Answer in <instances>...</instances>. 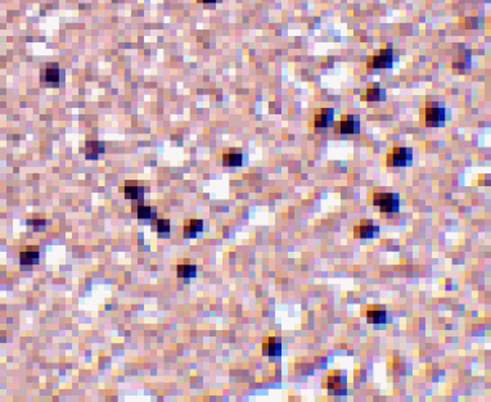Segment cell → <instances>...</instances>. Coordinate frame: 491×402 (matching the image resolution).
<instances>
[{"label": "cell", "instance_id": "cell-1", "mask_svg": "<svg viewBox=\"0 0 491 402\" xmlns=\"http://www.w3.org/2000/svg\"><path fill=\"white\" fill-rule=\"evenodd\" d=\"M445 108L437 102H426L421 108V122L427 127H438L445 123Z\"/></svg>", "mask_w": 491, "mask_h": 402}, {"label": "cell", "instance_id": "cell-2", "mask_svg": "<svg viewBox=\"0 0 491 402\" xmlns=\"http://www.w3.org/2000/svg\"><path fill=\"white\" fill-rule=\"evenodd\" d=\"M373 204L378 207L382 213H396L400 198L396 193H376L373 194Z\"/></svg>", "mask_w": 491, "mask_h": 402}, {"label": "cell", "instance_id": "cell-3", "mask_svg": "<svg viewBox=\"0 0 491 402\" xmlns=\"http://www.w3.org/2000/svg\"><path fill=\"white\" fill-rule=\"evenodd\" d=\"M413 159V150L410 148L395 147L387 153V166L390 167H403L411 164Z\"/></svg>", "mask_w": 491, "mask_h": 402}, {"label": "cell", "instance_id": "cell-4", "mask_svg": "<svg viewBox=\"0 0 491 402\" xmlns=\"http://www.w3.org/2000/svg\"><path fill=\"white\" fill-rule=\"evenodd\" d=\"M59 65L57 62H49L40 70V83L45 88H58L59 86Z\"/></svg>", "mask_w": 491, "mask_h": 402}, {"label": "cell", "instance_id": "cell-5", "mask_svg": "<svg viewBox=\"0 0 491 402\" xmlns=\"http://www.w3.org/2000/svg\"><path fill=\"white\" fill-rule=\"evenodd\" d=\"M394 62V51L391 48H386L379 50L378 53L369 57L366 61L368 68L378 70V68H390Z\"/></svg>", "mask_w": 491, "mask_h": 402}, {"label": "cell", "instance_id": "cell-6", "mask_svg": "<svg viewBox=\"0 0 491 402\" xmlns=\"http://www.w3.org/2000/svg\"><path fill=\"white\" fill-rule=\"evenodd\" d=\"M360 130V122L354 116H346L339 122L334 123L336 134H356Z\"/></svg>", "mask_w": 491, "mask_h": 402}, {"label": "cell", "instance_id": "cell-7", "mask_svg": "<svg viewBox=\"0 0 491 402\" xmlns=\"http://www.w3.org/2000/svg\"><path fill=\"white\" fill-rule=\"evenodd\" d=\"M334 121V112L332 108H322V110L316 111L314 115V120H312V125L316 129H327V127L332 126Z\"/></svg>", "mask_w": 491, "mask_h": 402}, {"label": "cell", "instance_id": "cell-8", "mask_svg": "<svg viewBox=\"0 0 491 402\" xmlns=\"http://www.w3.org/2000/svg\"><path fill=\"white\" fill-rule=\"evenodd\" d=\"M377 234H378V226H376L369 220H363L360 224L354 226V236H355V238H374Z\"/></svg>", "mask_w": 491, "mask_h": 402}, {"label": "cell", "instance_id": "cell-9", "mask_svg": "<svg viewBox=\"0 0 491 402\" xmlns=\"http://www.w3.org/2000/svg\"><path fill=\"white\" fill-rule=\"evenodd\" d=\"M282 354V343L278 338L269 337L265 338L262 342V355L269 357L280 356Z\"/></svg>", "mask_w": 491, "mask_h": 402}, {"label": "cell", "instance_id": "cell-10", "mask_svg": "<svg viewBox=\"0 0 491 402\" xmlns=\"http://www.w3.org/2000/svg\"><path fill=\"white\" fill-rule=\"evenodd\" d=\"M39 257H40V253H39L38 247H27L26 251H22V252L19 253V263L29 266L38 265Z\"/></svg>", "mask_w": 491, "mask_h": 402}, {"label": "cell", "instance_id": "cell-11", "mask_svg": "<svg viewBox=\"0 0 491 402\" xmlns=\"http://www.w3.org/2000/svg\"><path fill=\"white\" fill-rule=\"evenodd\" d=\"M243 154L238 149H228L223 154V165L225 167H237L242 166Z\"/></svg>", "mask_w": 491, "mask_h": 402}, {"label": "cell", "instance_id": "cell-12", "mask_svg": "<svg viewBox=\"0 0 491 402\" xmlns=\"http://www.w3.org/2000/svg\"><path fill=\"white\" fill-rule=\"evenodd\" d=\"M366 319L371 324H386L387 323V314L384 310H381L378 306H369L366 311Z\"/></svg>", "mask_w": 491, "mask_h": 402}, {"label": "cell", "instance_id": "cell-13", "mask_svg": "<svg viewBox=\"0 0 491 402\" xmlns=\"http://www.w3.org/2000/svg\"><path fill=\"white\" fill-rule=\"evenodd\" d=\"M104 153V143L102 142H86L85 144V156L88 159H98L99 154Z\"/></svg>", "mask_w": 491, "mask_h": 402}, {"label": "cell", "instance_id": "cell-14", "mask_svg": "<svg viewBox=\"0 0 491 402\" xmlns=\"http://www.w3.org/2000/svg\"><path fill=\"white\" fill-rule=\"evenodd\" d=\"M152 230H156L158 238H168L170 236V221L166 219H153Z\"/></svg>", "mask_w": 491, "mask_h": 402}, {"label": "cell", "instance_id": "cell-15", "mask_svg": "<svg viewBox=\"0 0 491 402\" xmlns=\"http://www.w3.org/2000/svg\"><path fill=\"white\" fill-rule=\"evenodd\" d=\"M203 230L202 220H188L184 223L185 238H195Z\"/></svg>", "mask_w": 491, "mask_h": 402}, {"label": "cell", "instance_id": "cell-16", "mask_svg": "<svg viewBox=\"0 0 491 402\" xmlns=\"http://www.w3.org/2000/svg\"><path fill=\"white\" fill-rule=\"evenodd\" d=\"M384 99V91L378 86V84H371L365 91V95L363 97V100L366 102H378V100Z\"/></svg>", "mask_w": 491, "mask_h": 402}, {"label": "cell", "instance_id": "cell-17", "mask_svg": "<svg viewBox=\"0 0 491 402\" xmlns=\"http://www.w3.org/2000/svg\"><path fill=\"white\" fill-rule=\"evenodd\" d=\"M135 211L136 215H138V219L140 221L142 220H153L156 219L157 213H156V207H150V206H135L133 207V212Z\"/></svg>", "mask_w": 491, "mask_h": 402}, {"label": "cell", "instance_id": "cell-18", "mask_svg": "<svg viewBox=\"0 0 491 402\" xmlns=\"http://www.w3.org/2000/svg\"><path fill=\"white\" fill-rule=\"evenodd\" d=\"M177 273L178 276L182 279H190V278H195L197 275V267L194 265H178Z\"/></svg>", "mask_w": 491, "mask_h": 402}, {"label": "cell", "instance_id": "cell-19", "mask_svg": "<svg viewBox=\"0 0 491 402\" xmlns=\"http://www.w3.org/2000/svg\"><path fill=\"white\" fill-rule=\"evenodd\" d=\"M124 193H125V197L128 199H133V201H138V199H142L143 193H144V189L140 188V186H125L124 188Z\"/></svg>", "mask_w": 491, "mask_h": 402}, {"label": "cell", "instance_id": "cell-20", "mask_svg": "<svg viewBox=\"0 0 491 402\" xmlns=\"http://www.w3.org/2000/svg\"><path fill=\"white\" fill-rule=\"evenodd\" d=\"M46 221L44 219H32V220H27V225L32 226L35 230H44L45 228Z\"/></svg>", "mask_w": 491, "mask_h": 402}, {"label": "cell", "instance_id": "cell-21", "mask_svg": "<svg viewBox=\"0 0 491 402\" xmlns=\"http://www.w3.org/2000/svg\"><path fill=\"white\" fill-rule=\"evenodd\" d=\"M342 383H343V381H341V378H339V376H331L329 377V379H328V389H339L341 388V386H342Z\"/></svg>", "mask_w": 491, "mask_h": 402}, {"label": "cell", "instance_id": "cell-22", "mask_svg": "<svg viewBox=\"0 0 491 402\" xmlns=\"http://www.w3.org/2000/svg\"><path fill=\"white\" fill-rule=\"evenodd\" d=\"M222 0H198V3H205V4H212V3H220Z\"/></svg>", "mask_w": 491, "mask_h": 402}]
</instances>
